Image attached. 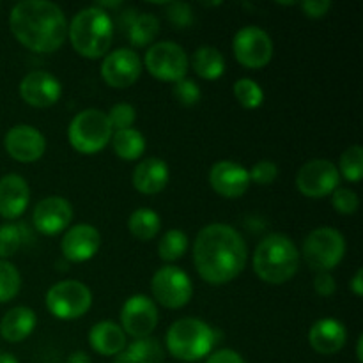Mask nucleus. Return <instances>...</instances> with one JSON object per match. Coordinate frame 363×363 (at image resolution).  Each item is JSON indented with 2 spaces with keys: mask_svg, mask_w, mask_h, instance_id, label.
Masks as SVG:
<instances>
[{
  "mask_svg": "<svg viewBox=\"0 0 363 363\" xmlns=\"http://www.w3.org/2000/svg\"><path fill=\"white\" fill-rule=\"evenodd\" d=\"M248 261L243 236L229 223H209L199 230L194 243V264L202 280L223 286L241 275Z\"/></svg>",
  "mask_w": 363,
  "mask_h": 363,
  "instance_id": "1",
  "label": "nucleus"
},
{
  "mask_svg": "<svg viewBox=\"0 0 363 363\" xmlns=\"http://www.w3.org/2000/svg\"><path fill=\"white\" fill-rule=\"evenodd\" d=\"M9 27L20 45L34 53H53L66 43L67 20L57 4L23 0L11 9Z\"/></svg>",
  "mask_w": 363,
  "mask_h": 363,
  "instance_id": "2",
  "label": "nucleus"
},
{
  "mask_svg": "<svg viewBox=\"0 0 363 363\" xmlns=\"http://www.w3.org/2000/svg\"><path fill=\"white\" fill-rule=\"evenodd\" d=\"M67 38L74 52L85 59H99L108 53L113 39V21L98 6L85 7L67 25Z\"/></svg>",
  "mask_w": 363,
  "mask_h": 363,
  "instance_id": "3",
  "label": "nucleus"
},
{
  "mask_svg": "<svg viewBox=\"0 0 363 363\" xmlns=\"http://www.w3.org/2000/svg\"><path fill=\"white\" fill-rule=\"evenodd\" d=\"M252 264L262 282L280 286L296 275L300 252L286 234H269L255 248Z\"/></svg>",
  "mask_w": 363,
  "mask_h": 363,
  "instance_id": "4",
  "label": "nucleus"
},
{
  "mask_svg": "<svg viewBox=\"0 0 363 363\" xmlns=\"http://www.w3.org/2000/svg\"><path fill=\"white\" fill-rule=\"evenodd\" d=\"M218 335L220 333L202 319H177L167 332V351L181 362H199L213 353Z\"/></svg>",
  "mask_w": 363,
  "mask_h": 363,
  "instance_id": "5",
  "label": "nucleus"
},
{
  "mask_svg": "<svg viewBox=\"0 0 363 363\" xmlns=\"http://www.w3.org/2000/svg\"><path fill=\"white\" fill-rule=\"evenodd\" d=\"M113 130L108 116L103 110L85 108L73 117L67 128V138L74 151L82 155H96L112 140Z\"/></svg>",
  "mask_w": 363,
  "mask_h": 363,
  "instance_id": "6",
  "label": "nucleus"
},
{
  "mask_svg": "<svg viewBox=\"0 0 363 363\" xmlns=\"http://www.w3.org/2000/svg\"><path fill=\"white\" fill-rule=\"evenodd\" d=\"M301 255L318 273H330L346 255V240L333 227H318L305 238Z\"/></svg>",
  "mask_w": 363,
  "mask_h": 363,
  "instance_id": "7",
  "label": "nucleus"
},
{
  "mask_svg": "<svg viewBox=\"0 0 363 363\" xmlns=\"http://www.w3.org/2000/svg\"><path fill=\"white\" fill-rule=\"evenodd\" d=\"M92 305V293L80 280H62L52 286L46 293V308L57 319L73 321L89 312Z\"/></svg>",
  "mask_w": 363,
  "mask_h": 363,
  "instance_id": "8",
  "label": "nucleus"
},
{
  "mask_svg": "<svg viewBox=\"0 0 363 363\" xmlns=\"http://www.w3.org/2000/svg\"><path fill=\"white\" fill-rule=\"evenodd\" d=\"M144 64L149 73L162 82H176L186 78L190 60L186 52L174 41H160L145 52Z\"/></svg>",
  "mask_w": 363,
  "mask_h": 363,
  "instance_id": "9",
  "label": "nucleus"
},
{
  "mask_svg": "<svg viewBox=\"0 0 363 363\" xmlns=\"http://www.w3.org/2000/svg\"><path fill=\"white\" fill-rule=\"evenodd\" d=\"M155 300L165 308H183L194 296V284L188 273L177 266H162L151 280Z\"/></svg>",
  "mask_w": 363,
  "mask_h": 363,
  "instance_id": "10",
  "label": "nucleus"
},
{
  "mask_svg": "<svg viewBox=\"0 0 363 363\" xmlns=\"http://www.w3.org/2000/svg\"><path fill=\"white\" fill-rule=\"evenodd\" d=\"M233 52L238 62L248 69H261L268 66L273 57V41L268 32L257 25L240 28L233 39Z\"/></svg>",
  "mask_w": 363,
  "mask_h": 363,
  "instance_id": "11",
  "label": "nucleus"
},
{
  "mask_svg": "<svg viewBox=\"0 0 363 363\" xmlns=\"http://www.w3.org/2000/svg\"><path fill=\"white\" fill-rule=\"evenodd\" d=\"M340 174L335 163L328 160H311L296 176V186L301 195L308 199H323L339 188Z\"/></svg>",
  "mask_w": 363,
  "mask_h": 363,
  "instance_id": "12",
  "label": "nucleus"
},
{
  "mask_svg": "<svg viewBox=\"0 0 363 363\" xmlns=\"http://www.w3.org/2000/svg\"><path fill=\"white\" fill-rule=\"evenodd\" d=\"M158 325V308L145 294H133L121 308V328L133 339H147Z\"/></svg>",
  "mask_w": 363,
  "mask_h": 363,
  "instance_id": "13",
  "label": "nucleus"
},
{
  "mask_svg": "<svg viewBox=\"0 0 363 363\" xmlns=\"http://www.w3.org/2000/svg\"><path fill=\"white\" fill-rule=\"evenodd\" d=\"M142 60L131 48L110 52L101 62V77L113 89H128L140 78Z\"/></svg>",
  "mask_w": 363,
  "mask_h": 363,
  "instance_id": "14",
  "label": "nucleus"
},
{
  "mask_svg": "<svg viewBox=\"0 0 363 363\" xmlns=\"http://www.w3.org/2000/svg\"><path fill=\"white\" fill-rule=\"evenodd\" d=\"M7 155L20 163H34L46 151V138L38 128L30 124H18L11 128L4 138Z\"/></svg>",
  "mask_w": 363,
  "mask_h": 363,
  "instance_id": "15",
  "label": "nucleus"
},
{
  "mask_svg": "<svg viewBox=\"0 0 363 363\" xmlns=\"http://www.w3.org/2000/svg\"><path fill=\"white\" fill-rule=\"evenodd\" d=\"M73 220V208L69 201L59 195L41 199L32 213V223L35 230L45 236H55L66 230Z\"/></svg>",
  "mask_w": 363,
  "mask_h": 363,
  "instance_id": "16",
  "label": "nucleus"
},
{
  "mask_svg": "<svg viewBox=\"0 0 363 363\" xmlns=\"http://www.w3.org/2000/svg\"><path fill=\"white\" fill-rule=\"evenodd\" d=\"M20 96L27 105L35 108L53 106L62 96V85L46 71H30L20 82Z\"/></svg>",
  "mask_w": 363,
  "mask_h": 363,
  "instance_id": "17",
  "label": "nucleus"
},
{
  "mask_svg": "<svg viewBox=\"0 0 363 363\" xmlns=\"http://www.w3.org/2000/svg\"><path fill=\"white\" fill-rule=\"evenodd\" d=\"M101 234L91 223H78L69 227L60 241V252L71 262L91 261L99 250Z\"/></svg>",
  "mask_w": 363,
  "mask_h": 363,
  "instance_id": "18",
  "label": "nucleus"
},
{
  "mask_svg": "<svg viewBox=\"0 0 363 363\" xmlns=\"http://www.w3.org/2000/svg\"><path fill=\"white\" fill-rule=\"evenodd\" d=\"M250 174L236 162H216L209 170V184L218 195L225 199L243 197L250 188Z\"/></svg>",
  "mask_w": 363,
  "mask_h": 363,
  "instance_id": "19",
  "label": "nucleus"
},
{
  "mask_svg": "<svg viewBox=\"0 0 363 363\" xmlns=\"http://www.w3.org/2000/svg\"><path fill=\"white\" fill-rule=\"evenodd\" d=\"M347 340V330L344 323L333 318H323L312 325L311 332H308V342H311L312 350L319 354H335L346 346Z\"/></svg>",
  "mask_w": 363,
  "mask_h": 363,
  "instance_id": "20",
  "label": "nucleus"
},
{
  "mask_svg": "<svg viewBox=\"0 0 363 363\" xmlns=\"http://www.w3.org/2000/svg\"><path fill=\"white\" fill-rule=\"evenodd\" d=\"M30 201L27 181L18 174H7L0 179V216L14 220L21 216Z\"/></svg>",
  "mask_w": 363,
  "mask_h": 363,
  "instance_id": "21",
  "label": "nucleus"
},
{
  "mask_svg": "<svg viewBox=\"0 0 363 363\" xmlns=\"http://www.w3.org/2000/svg\"><path fill=\"white\" fill-rule=\"evenodd\" d=\"M170 170L162 158H145L135 167L131 183L137 191L144 195H156L169 184Z\"/></svg>",
  "mask_w": 363,
  "mask_h": 363,
  "instance_id": "22",
  "label": "nucleus"
},
{
  "mask_svg": "<svg viewBox=\"0 0 363 363\" xmlns=\"http://www.w3.org/2000/svg\"><path fill=\"white\" fill-rule=\"evenodd\" d=\"M89 344L101 357H116L126 344V333L113 321H99L89 332Z\"/></svg>",
  "mask_w": 363,
  "mask_h": 363,
  "instance_id": "23",
  "label": "nucleus"
},
{
  "mask_svg": "<svg viewBox=\"0 0 363 363\" xmlns=\"http://www.w3.org/2000/svg\"><path fill=\"white\" fill-rule=\"evenodd\" d=\"M38 325L35 312L28 307H14L0 321V335L11 344L23 342Z\"/></svg>",
  "mask_w": 363,
  "mask_h": 363,
  "instance_id": "24",
  "label": "nucleus"
},
{
  "mask_svg": "<svg viewBox=\"0 0 363 363\" xmlns=\"http://www.w3.org/2000/svg\"><path fill=\"white\" fill-rule=\"evenodd\" d=\"M163 358L165 354L158 340L147 337L135 339L130 346L113 357V363H163Z\"/></svg>",
  "mask_w": 363,
  "mask_h": 363,
  "instance_id": "25",
  "label": "nucleus"
},
{
  "mask_svg": "<svg viewBox=\"0 0 363 363\" xmlns=\"http://www.w3.org/2000/svg\"><path fill=\"white\" fill-rule=\"evenodd\" d=\"M194 71L204 80H218L225 73V59L222 52L213 46H201L191 57Z\"/></svg>",
  "mask_w": 363,
  "mask_h": 363,
  "instance_id": "26",
  "label": "nucleus"
},
{
  "mask_svg": "<svg viewBox=\"0 0 363 363\" xmlns=\"http://www.w3.org/2000/svg\"><path fill=\"white\" fill-rule=\"evenodd\" d=\"M110 144H112L113 152L124 162H135V160L142 158V155L145 152L144 135L135 128L113 131Z\"/></svg>",
  "mask_w": 363,
  "mask_h": 363,
  "instance_id": "27",
  "label": "nucleus"
},
{
  "mask_svg": "<svg viewBox=\"0 0 363 363\" xmlns=\"http://www.w3.org/2000/svg\"><path fill=\"white\" fill-rule=\"evenodd\" d=\"M128 229L138 241H151L162 229V218L151 208H138L128 220Z\"/></svg>",
  "mask_w": 363,
  "mask_h": 363,
  "instance_id": "28",
  "label": "nucleus"
},
{
  "mask_svg": "<svg viewBox=\"0 0 363 363\" xmlns=\"http://www.w3.org/2000/svg\"><path fill=\"white\" fill-rule=\"evenodd\" d=\"M158 34H160V20L155 16V14H149V13L137 14L126 28L128 39H130L131 45L137 46V48H144V46L151 45Z\"/></svg>",
  "mask_w": 363,
  "mask_h": 363,
  "instance_id": "29",
  "label": "nucleus"
},
{
  "mask_svg": "<svg viewBox=\"0 0 363 363\" xmlns=\"http://www.w3.org/2000/svg\"><path fill=\"white\" fill-rule=\"evenodd\" d=\"M188 236L179 229H170L167 230L162 236L158 243V254L160 259L165 262H176L186 254L188 250Z\"/></svg>",
  "mask_w": 363,
  "mask_h": 363,
  "instance_id": "30",
  "label": "nucleus"
},
{
  "mask_svg": "<svg viewBox=\"0 0 363 363\" xmlns=\"http://www.w3.org/2000/svg\"><path fill=\"white\" fill-rule=\"evenodd\" d=\"M238 103L247 110H257L264 103V91L252 78H240L233 87Z\"/></svg>",
  "mask_w": 363,
  "mask_h": 363,
  "instance_id": "31",
  "label": "nucleus"
},
{
  "mask_svg": "<svg viewBox=\"0 0 363 363\" xmlns=\"http://www.w3.org/2000/svg\"><path fill=\"white\" fill-rule=\"evenodd\" d=\"M25 225L21 223H4L0 225V259L7 261L21 248L25 241Z\"/></svg>",
  "mask_w": 363,
  "mask_h": 363,
  "instance_id": "32",
  "label": "nucleus"
},
{
  "mask_svg": "<svg viewBox=\"0 0 363 363\" xmlns=\"http://www.w3.org/2000/svg\"><path fill=\"white\" fill-rule=\"evenodd\" d=\"M21 289V275L14 264L0 259V303L14 300Z\"/></svg>",
  "mask_w": 363,
  "mask_h": 363,
  "instance_id": "33",
  "label": "nucleus"
},
{
  "mask_svg": "<svg viewBox=\"0 0 363 363\" xmlns=\"http://www.w3.org/2000/svg\"><path fill=\"white\" fill-rule=\"evenodd\" d=\"M339 174L351 183H358L363 176V149L360 145H351L342 152L339 162Z\"/></svg>",
  "mask_w": 363,
  "mask_h": 363,
  "instance_id": "34",
  "label": "nucleus"
},
{
  "mask_svg": "<svg viewBox=\"0 0 363 363\" xmlns=\"http://www.w3.org/2000/svg\"><path fill=\"white\" fill-rule=\"evenodd\" d=\"M106 116H108L112 130L121 131L128 130V128H133L135 121H137V110L130 103H117V105H113L110 108V112Z\"/></svg>",
  "mask_w": 363,
  "mask_h": 363,
  "instance_id": "35",
  "label": "nucleus"
},
{
  "mask_svg": "<svg viewBox=\"0 0 363 363\" xmlns=\"http://www.w3.org/2000/svg\"><path fill=\"white\" fill-rule=\"evenodd\" d=\"M332 206L335 208L337 213L344 216H351L358 211L360 208V199L350 188H337L332 194Z\"/></svg>",
  "mask_w": 363,
  "mask_h": 363,
  "instance_id": "36",
  "label": "nucleus"
},
{
  "mask_svg": "<svg viewBox=\"0 0 363 363\" xmlns=\"http://www.w3.org/2000/svg\"><path fill=\"white\" fill-rule=\"evenodd\" d=\"M172 94L184 106L197 105L202 98L201 87L197 85V82L190 80V78H183V80L176 82L172 87Z\"/></svg>",
  "mask_w": 363,
  "mask_h": 363,
  "instance_id": "37",
  "label": "nucleus"
},
{
  "mask_svg": "<svg viewBox=\"0 0 363 363\" xmlns=\"http://www.w3.org/2000/svg\"><path fill=\"white\" fill-rule=\"evenodd\" d=\"M250 181L255 184H261V186H269V184L275 183V179L279 177V167L275 162H269V160H261V162L255 163L250 170Z\"/></svg>",
  "mask_w": 363,
  "mask_h": 363,
  "instance_id": "38",
  "label": "nucleus"
},
{
  "mask_svg": "<svg viewBox=\"0 0 363 363\" xmlns=\"http://www.w3.org/2000/svg\"><path fill=\"white\" fill-rule=\"evenodd\" d=\"M167 18L176 28H186L194 23V11L186 2L167 4Z\"/></svg>",
  "mask_w": 363,
  "mask_h": 363,
  "instance_id": "39",
  "label": "nucleus"
},
{
  "mask_svg": "<svg viewBox=\"0 0 363 363\" xmlns=\"http://www.w3.org/2000/svg\"><path fill=\"white\" fill-rule=\"evenodd\" d=\"M300 7L305 16L319 20V18H325L328 14V11L332 9V2L330 0H307V2H301Z\"/></svg>",
  "mask_w": 363,
  "mask_h": 363,
  "instance_id": "40",
  "label": "nucleus"
},
{
  "mask_svg": "<svg viewBox=\"0 0 363 363\" xmlns=\"http://www.w3.org/2000/svg\"><path fill=\"white\" fill-rule=\"evenodd\" d=\"M314 289L319 296L328 298L337 291V282L330 273H318L314 279Z\"/></svg>",
  "mask_w": 363,
  "mask_h": 363,
  "instance_id": "41",
  "label": "nucleus"
},
{
  "mask_svg": "<svg viewBox=\"0 0 363 363\" xmlns=\"http://www.w3.org/2000/svg\"><path fill=\"white\" fill-rule=\"evenodd\" d=\"M206 363H245L243 357L234 350H218L213 351Z\"/></svg>",
  "mask_w": 363,
  "mask_h": 363,
  "instance_id": "42",
  "label": "nucleus"
},
{
  "mask_svg": "<svg viewBox=\"0 0 363 363\" xmlns=\"http://www.w3.org/2000/svg\"><path fill=\"white\" fill-rule=\"evenodd\" d=\"M350 287L354 293V296H363V269L362 268L354 273L353 280L350 282Z\"/></svg>",
  "mask_w": 363,
  "mask_h": 363,
  "instance_id": "43",
  "label": "nucleus"
},
{
  "mask_svg": "<svg viewBox=\"0 0 363 363\" xmlns=\"http://www.w3.org/2000/svg\"><path fill=\"white\" fill-rule=\"evenodd\" d=\"M66 363H92V360L85 351H74V353L69 354Z\"/></svg>",
  "mask_w": 363,
  "mask_h": 363,
  "instance_id": "44",
  "label": "nucleus"
},
{
  "mask_svg": "<svg viewBox=\"0 0 363 363\" xmlns=\"http://www.w3.org/2000/svg\"><path fill=\"white\" fill-rule=\"evenodd\" d=\"M0 363H20V362H18V358L14 357V354L6 353V351L0 350Z\"/></svg>",
  "mask_w": 363,
  "mask_h": 363,
  "instance_id": "45",
  "label": "nucleus"
},
{
  "mask_svg": "<svg viewBox=\"0 0 363 363\" xmlns=\"http://www.w3.org/2000/svg\"><path fill=\"white\" fill-rule=\"evenodd\" d=\"M357 358H358V363H363V335L358 337V342H357Z\"/></svg>",
  "mask_w": 363,
  "mask_h": 363,
  "instance_id": "46",
  "label": "nucleus"
}]
</instances>
